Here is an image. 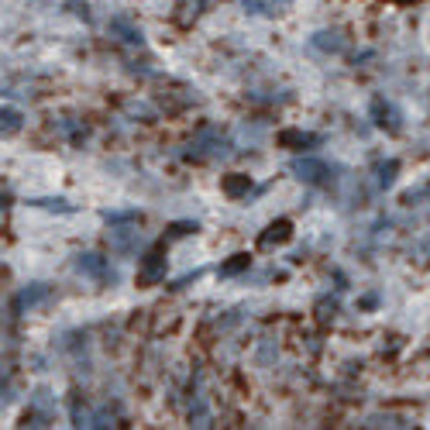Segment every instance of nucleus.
<instances>
[{
    "label": "nucleus",
    "mask_w": 430,
    "mask_h": 430,
    "mask_svg": "<svg viewBox=\"0 0 430 430\" xmlns=\"http://www.w3.org/2000/svg\"><path fill=\"white\" fill-rule=\"evenodd\" d=\"M162 275H165V255H162V248H152V251L141 258V269H138V286H155Z\"/></svg>",
    "instance_id": "1"
},
{
    "label": "nucleus",
    "mask_w": 430,
    "mask_h": 430,
    "mask_svg": "<svg viewBox=\"0 0 430 430\" xmlns=\"http://www.w3.org/2000/svg\"><path fill=\"white\" fill-rule=\"evenodd\" d=\"M41 296H45V289H41V286H35V289H25V293H21V300H18V307H32V303H39Z\"/></svg>",
    "instance_id": "13"
},
{
    "label": "nucleus",
    "mask_w": 430,
    "mask_h": 430,
    "mask_svg": "<svg viewBox=\"0 0 430 430\" xmlns=\"http://www.w3.org/2000/svg\"><path fill=\"white\" fill-rule=\"evenodd\" d=\"M279 141H282L286 148H293V152H303V148L320 145L324 138H320V134H303V131H286V134H279Z\"/></svg>",
    "instance_id": "5"
},
{
    "label": "nucleus",
    "mask_w": 430,
    "mask_h": 430,
    "mask_svg": "<svg viewBox=\"0 0 430 430\" xmlns=\"http://www.w3.org/2000/svg\"><path fill=\"white\" fill-rule=\"evenodd\" d=\"M293 237V224L282 217V221H272L269 228H265V235H262V248H272V244H282V241H289Z\"/></svg>",
    "instance_id": "4"
},
{
    "label": "nucleus",
    "mask_w": 430,
    "mask_h": 430,
    "mask_svg": "<svg viewBox=\"0 0 430 430\" xmlns=\"http://www.w3.org/2000/svg\"><path fill=\"white\" fill-rule=\"evenodd\" d=\"M114 32H120L124 41H131V45H134V41L141 45V32H138V28H131V25H124V21H114Z\"/></svg>",
    "instance_id": "12"
},
{
    "label": "nucleus",
    "mask_w": 430,
    "mask_h": 430,
    "mask_svg": "<svg viewBox=\"0 0 430 430\" xmlns=\"http://www.w3.org/2000/svg\"><path fill=\"white\" fill-rule=\"evenodd\" d=\"M18 131H21V114L4 107L0 111V134H18Z\"/></svg>",
    "instance_id": "8"
},
{
    "label": "nucleus",
    "mask_w": 430,
    "mask_h": 430,
    "mask_svg": "<svg viewBox=\"0 0 430 430\" xmlns=\"http://www.w3.org/2000/svg\"><path fill=\"white\" fill-rule=\"evenodd\" d=\"M372 118H375V124H379L382 131H389V134H399V131H403V127H399V114L392 111V104H386L382 97L372 100Z\"/></svg>",
    "instance_id": "2"
},
{
    "label": "nucleus",
    "mask_w": 430,
    "mask_h": 430,
    "mask_svg": "<svg viewBox=\"0 0 430 430\" xmlns=\"http://www.w3.org/2000/svg\"><path fill=\"white\" fill-rule=\"evenodd\" d=\"M248 265H251L248 255H231V262L221 265V275H235V272H241V269H248Z\"/></svg>",
    "instance_id": "11"
},
{
    "label": "nucleus",
    "mask_w": 430,
    "mask_h": 430,
    "mask_svg": "<svg viewBox=\"0 0 430 430\" xmlns=\"http://www.w3.org/2000/svg\"><path fill=\"white\" fill-rule=\"evenodd\" d=\"M313 45H317L320 52H341V48H345V41H341L338 32H317V35H313Z\"/></svg>",
    "instance_id": "7"
},
{
    "label": "nucleus",
    "mask_w": 430,
    "mask_h": 430,
    "mask_svg": "<svg viewBox=\"0 0 430 430\" xmlns=\"http://www.w3.org/2000/svg\"><path fill=\"white\" fill-rule=\"evenodd\" d=\"M190 231H196V224H190V221H179V224H172V237H183V235H190Z\"/></svg>",
    "instance_id": "14"
},
{
    "label": "nucleus",
    "mask_w": 430,
    "mask_h": 430,
    "mask_svg": "<svg viewBox=\"0 0 430 430\" xmlns=\"http://www.w3.org/2000/svg\"><path fill=\"white\" fill-rule=\"evenodd\" d=\"M76 269L79 272H86V275H93V279H104V275H107V258H100V255L86 251V255H79Z\"/></svg>",
    "instance_id": "6"
},
{
    "label": "nucleus",
    "mask_w": 430,
    "mask_h": 430,
    "mask_svg": "<svg viewBox=\"0 0 430 430\" xmlns=\"http://www.w3.org/2000/svg\"><path fill=\"white\" fill-rule=\"evenodd\" d=\"M248 186H251V179H248V176H241V172H235V176H228V179H224V193L228 196H241V193H248Z\"/></svg>",
    "instance_id": "9"
},
{
    "label": "nucleus",
    "mask_w": 430,
    "mask_h": 430,
    "mask_svg": "<svg viewBox=\"0 0 430 430\" xmlns=\"http://www.w3.org/2000/svg\"><path fill=\"white\" fill-rule=\"evenodd\" d=\"M375 172H379V186H392V183H396V172H399V162H396V158L379 162V165H375Z\"/></svg>",
    "instance_id": "10"
},
{
    "label": "nucleus",
    "mask_w": 430,
    "mask_h": 430,
    "mask_svg": "<svg viewBox=\"0 0 430 430\" xmlns=\"http://www.w3.org/2000/svg\"><path fill=\"white\" fill-rule=\"evenodd\" d=\"M293 172H296L303 183H327L331 165H327V162H320V158H303V162H296V165H293Z\"/></svg>",
    "instance_id": "3"
}]
</instances>
